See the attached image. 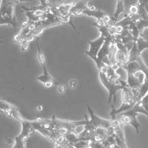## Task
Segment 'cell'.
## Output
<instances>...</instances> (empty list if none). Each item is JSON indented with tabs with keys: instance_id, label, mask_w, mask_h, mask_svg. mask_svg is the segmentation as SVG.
I'll return each instance as SVG.
<instances>
[{
	"instance_id": "obj_9",
	"label": "cell",
	"mask_w": 148,
	"mask_h": 148,
	"mask_svg": "<svg viewBox=\"0 0 148 148\" xmlns=\"http://www.w3.org/2000/svg\"><path fill=\"white\" fill-rule=\"evenodd\" d=\"M142 2H143L144 8L148 14V0H142Z\"/></svg>"
},
{
	"instance_id": "obj_3",
	"label": "cell",
	"mask_w": 148,
	"mask_h": 148,
	"mask_svg": "<svg viewBox=\"0 0 148 148\" xmlns=\"http://www.w3.org/2000/svg\"><path fill=\"white\" fill-rule=\"evenodd\" d=\"M20 1L3 0L0 4V25H9L16 28L18 25L15 16L16 5L20 4Z\"/></svg>"
},
{
	"instance_id": "obj_4",
	"label": "cell",
	"mask_w": 148,
	"mask_h": 148,
	"mask_svg": "<svg viewBox=\"0 0 148 148\" xmlns=\"http://www.w3.org/2000/svg\"><path fill=\"white\" fill-rule=\"evenodd\" d=\"M121 97H122V104L119 109H115L113 105L112 106V110L110 112L111 119H114L119 113L125 112L131 109L135 104L138 102L136 97L135 96L133 90L128 86L127 83L121 90Z\"/></svg>"
},
{
	"instance_id": "obj_6",
	"label": "cell",
	"mask_w": 148,
	"mask_h": 148,
	"mask_svg": "<svg viewBox=\"0 0 148 148\" xmlns=\"http://www.w3.org/2000/svg\"><path fill=\"white\" fill-rule=\"evenodd\" d=\"M99 76L101 84L107 89L109 92V98H108V103H110L112 99L116 101V95L117 91L122 90L123 88L127 84V81L122 79H119V80H113L108 79L104 73H99Z\"/></svg>"
},
{
	"instance_id": "obj_1",
	"label": "cell",
	"mask_w": 148,
	"mask_h": 148,
	"mask_svg": "<svg viewBox=\"0 0 148 148\" xmlns=\"http://www.w3.org/2000/svg\"><path fill=\"white\" fill-rule=\"evenodd\" d=\"M88 1H77L74 2V5L71 10L72 16H88L94 17L97 19L98 22H100L107 26L114 25L116 22L114 19L113 14H111L108 12L96 8L94 6L89 7L88 5Z\"/></svg>"
},
{
	"instance_id": "obj_7",
	"label": "cell",
	"mask_w": 148,
	"mask_h": 148,
	"mask_svg": "<svg viewBox=\"0 0 148 148\" xmlns=\"http://www.w3.org/2000/svg\"><path fill=\"white\" fill-rule=\"evenodd\" d=\"M104 41H105V37L103 35H101L99 36V38L94 41H89L87 40V42H88V44L90 46V48L89 51H87L84 52V53L86 55H88L90 58H91L92 59H93L94 58H96L97 56L98 53L99 52V51L101 50V47L104 45Z\"/></svg>"
},
{
	"instance_id": "obj_2",
	"label": "cell",
	"mask_w": 148,
	"mask_h": 148,
	"mask_svg": "<svg viewBox=\"0 0 148 148\" xmlns=\"http://www.w3.org/2000/svg\"><path fill=\"white\" fill-rule=\"evenodd\" d=\"M138 113H144L148 116V113L141 106L139 101L135 104L131 109L119 113L114 119H116L123 126H125V125H132L135 128L136 133H139L140 125L137 120V116Z\"/></svg>"
},
{
	"instance_id": "obj_10",
	"label": "cell",
	"mask_w": 148,
	"mask_h": 148,
	"mask_svg": "<svg viewBox=\"0 0 148 148\" xmlns=\"http://www.w3.org/2000/svg\"><path fill=\"white\" fill-rule=\"evenodd\" d=\"M67 146L65 145H56V148H66Z\"/></svg>"
},
{
	"instance_id": "obj_11",
	"label": "cell",
	"mask_w": 148,
	"mask_h": 148,
	"mask_svg": "<svg viewBox=\"0 0 148 148\" xmlns=\"http://www.w3.org/2000/svg\"><path fill=\"white\" fill-rule=\"evenodd\" d=\"M0 43H2V41H0Z\"/></svg>"
},
{
	"instance_id": "obj_8",
	"label": "cell",
	"mask_w": 148,
	"mask_h": 148,
	"mask_svg": "<svg viewBox=\"0 0 148 148\" xmlns=\"http://www.w3.org/2000/svg\"><path fill=\"white\" fill-rule=\"evenodd\" d=\"M139 103L141 104V106L143 107L144 109L148 113V92L145 95V97H143L140 100Z\"/></svg>"
},
{
	"instance_id": "obj_5",
	"label": "cell",
	"mask_w": 148,
	"mask_h": 148,
	"mask_svg": "<svg viewBox=\"0 0 148 148\" xmlns=\"http://www.w3.org/2000/svg\"><path fill=\"white\" fill-rule=\"evenodd\" d=\"M37 50H38L37 58H38V61L39 62L42 69H43V74L38 76L36 78V80H38L39 82L42 83L45 88L51 89V88H53V86L55 85V79L51 76V74L50 73V72L47 70L45 55V53L43 52V51L41 48L39 41H37Z\"/></svg>"
}]
</instances>
